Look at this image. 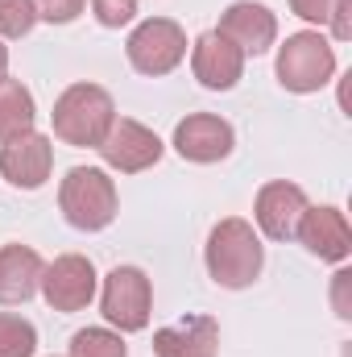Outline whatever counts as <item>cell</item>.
<instances>
[{
    "label": "cell",
    "instance_id": "obj_1",
    "mask_svg": "<svg viewBox=\"0 0 352 357\" xmlns=\"http://www.w3.org/2000/svg\"><path fill=\"white\" fill-rule=\"evenodd\" d=\"M203 262L216 287L224 291H245L262 278L265 270V245L262 233L241 220V216H228L220 220L211 233H207V245H203Z\"/></svg>",
    "mask_w": 352,
    "mask_h": 357
},
{
    "label": "cell",
    "instance_id": "obj_2",
    "mask_svg": "<svg viewBox=\"0 0 352 357\" xmlns=\"http://www.w3.org/2000/svg\"><path fill=\"white\" fill-rule=\"evenodd\" d=\"M54 137L75 150H95L116 121V104L99 84H71L54 100Z\"/></svg>",
    "mask_w": 352,
    "mask_h": 357
},
{
    "label": "cell",
    "instance_id": "obj_3",
    "mask_svg": "<svg viewBox=\"0 0 352 357\" xmlns=\"http://www.w3.org/2000/svg\"><path fill=\"white\" fill-rule=\"evenodd\" d=\"M116 208H120L116 183L108 178V171H99V167H71L67 178L58 183V212L79 233L108 229L116 220Z\"/></svg>",
    "mask_w": 352,
    "mask_h": 357
},
{
    "label": "cell",
    "instance_id": "obj_4",
    "mask_svg": "<svg viewBox=\"0 0 352 357\" xmlns=\"http://www.w3.org/2000/svg\"><path fill=\"white\" fill-rule=\"evenodd\" d=\"M336 79V46L319 29H298L278 46V84L294 96L328 88Z\"/></svg>",
    "mask_w": 352,
    "mask_h": 357
},
{
    "label": "cell",
    "instance_id": "obj_5",
    "mask_svg": "<svg viewBox=\"0 0 352 357\" xmlns=\"http://www.w3.org/2000/svg\"><path fill=\"white\" fill-rule=\"evenodd\" d=\"M99 312L116 333H141L150 328L154 316V282L141 266H116L108 270L99 287Z\"/></svg>",
    "mask_w": 352,
    "mask_h": 357
},
{
    "label": "cell",
    "instance_id": "obj_6",
    "mask_svg": "<svg viewBox=\"0 0 352 357\" xmlns=\"http://www.w3.org/2000/svg\"><path fill=\"white\" fill-rule=\"evenodd\" d=\"M125 54H129V67L137 75H150V79L170 75L186 59V29L170 17H150L129 33Z\"/></svg>",
    "mask_w": 352,
    "mask_h": 357
},
{
    "label": "cell",
    "instance_id": "obj_7",
    "mask_svg": "<svg viewBox=\"0 0 352 357\" xmlns=\"http://www.w3.org/2000/svg\"><path fill=\"white\" fill-rule=\"evenodd\" d=\"M99 150V158L112 167V171H120V175H141V171H150V167H158L162 162V137L154 133V129H145L141 121H133V116H116L112 121V129L104 133V142L95 146Z\"/></svg>",
    "mask_w": 352,
    "mask_h": 357
},
{
    "label": "cell",
    "instance_id": "obj_8",
    "mask_svg": "<svg viewBox=\"0 0 352 357\" xmlns=\"http://www.w3.org/2000/svg\"><path fill=\"white\" fill-rule=\"evenodd\" d=\"M38 291H42V299L54 312L71 316V312L91 307V299L99 291V278H95L91 258H83V254H63V258H54L50 266L42 270V287Z\"/></svg>",
    "mask_w": 352,
    "mask_h": 357
},
{
    "label": "cell",
    "instance_id": "obj_9",
    "mask_svg": "<svg viewBox=\"0 0 352 357\" xmlns=\"http://www.w3.org/2000/svg\"><path fill=\"white\" fill-rule=\"evenodd\" d=\"M178 158L195 162V167H211V162H224L237 146V129L216 116V112H191L186 121L175 125V142Z\"/></svg>",
    "mask_w": 352,
    "mask_h": 357
},
{
    "label": "cell",
    "instance_id": "obj_10",
    "mask_svg": "<svg viewBox=\"0 0 352 357\" xmlns=\"http://www.w3.org/2000/svg\"><path fill=\"white\" fill-rule=\"evenodd\" d=\"M54 171V146L46 133L29 129V133H17L8 142H0V175L8 178L13 187L21 191H38Z\"/></svg>",
    "mask_w": 352,
    "mask_h": 357
},
{
    "label": "cell",
    "instance_id": "obj_11",
    "mask_svg": "<svg viewBox=\"0 0 352 357\" xmlns=\"http://www.w3.org/2000/svg\"><path fill=\"white\" fill-rule=\"evenodd\" d=\"M307 191L298 183H286V178H273L265 183L253 199V220H257V233L269 241H290L303 212H307Z\"/></svg>",
    "mask_w": 352,
    "mask_h": 357
},
{
    "label": "cell",
    "instance_id": "obj_12",
    "mask_svg": "<svg viewBox=\"0 0 352 357\" xmlns=\"http://www.w3.org/2000/svg\"><path fill=\"white\" fill-rule=\"evenodd\" d=\"M191 71L207 91H232L245 75V54L220 29H207L191 42Z\"/></svg>",
    "mask_w": 352,
    "mask_h": 357
},
{
    "label": "cell",
    "instance_id": "obj_13",
    "mask_svg": "<svg viewBox=\"0 0 352 357\" xmlns=\"http://www.w3.org/2000/svg\"><path fill=\"white\" fill-rule=\"evenodd\" d=\"M294 237L303 241V250L319 262H349L352 254V229H349V216L332 204H319V208H307Z\"/></svg>",
    "mask_w": 352,
    "mask_h": 357
},
{
    "label": "cell",
    "instance_id": "obj_14",
    "mask_svg": "<svg viewBox=\"0 0 352 357\" xmlns=\"http://www.w3.org/2000/svg\"><path fill=\"white\" fill-rule=\"evenodd\" d=\"M220 33L249 59V54H265L273 42H278V17L257 4V0H237L224 8L220 17Z\"/></svg>",
    "mask_w": 352,
    "mask_h": 357
},
{
    "label": "cell",
    "instance_id": "obj_15",
    "mask_svg": "<svg viewBox=\"0 0 352 357\" xmlns=\"http://www.w3.org/2000/svg\"><path fill=\"white\" fill-rule=\"evenodd\" d=\"M220 324L211 316H182L154 333V357H216Z\"/></svg>",
    "mask_w": 352,
    "mask_h": 357
},
{
    "label": "cell",
    "instance_id": "obj_16",
    "mask_svg": "<svg viewBox=\"0 0 352 357\" xmlns=\"http://www.w3.org/2000/svg\"><path fill=\"white\" fill-rule=\"evenodd\" d=\"M42 254L33 245H0V303L4 307H17V303H29L42 287Z\"/></svg>",
    "mask_w": 352,
    "mask_h": 357
},
{
    "label": "cell",
    "instance_id": "obj_17",
    "mask_svg": "<svg viewBox=\"0 0 352 357\" xmlns=\"http://www.w3.org/2000/svg\"><path fill=\"white\" fill-rule=\"evenodd\" d=\"M33 121H38L33 91L21 79H0V142H8L17 133H29Z\"/></svg>",
    "mask_w": 352,
    "mask_h": 357
},
{
    "label": "cell",
    "instance_id": "obj_18",
    "mask_svg": "<svg viewBox=\"0 0 352 357\" xmlns=\"http://www.w3.org/2000/svg\"><path fill=\"white\" fill-rule=\"evenodd\" d=\"M67 357H129V345H125V333L116 328H79L71 337Z\"/></svg>",
    "mask_w": 352,
    "mask_h": 357
},
{
    "label": "cell",
    "instance_id": "obj_19",
    "mask_svg": "<svg viewBox=\"0 0 352 357\" xmlns=\"http://www.w3.org/2000/svg\"><path fill=\"white\" fill-rule=\"evenodd\" d=\"M33 354H38V328L17 312H0V357H33Z\"/></svg>",
    "mask_w": 352,
    "mask_h": 357
},
{
    "label": "cell",
    "instance_id": "obj_20",
    "mask_svg": "<svg viewBox=\"0 0 352 357\" xmlns=\"http://www.w3.org/2000/svg\"><path fill=\"white\" fill-rule=\"evenodd\" d=\"M33 25H38L33 0H0V42L25 38Z\"/></svg>",
    "mask_w": 352,
    "mask_h": 357
},
{
    "label": "cell",
    "instance_id": "obj_21",
    "mask_svg": "<svg viewBox=\"0 0 352 357\" xmlns=\"http://www.w3.org/2000/svg\"><path fill=\"white\" fill-rule=\"evenodd\" d=\"M91 13L104 29H120L137 17V0H91Z\"/></svg>",
    "mask_w": 352,
    "mask_h": 357
},
{
    "label": "cell",
    "instance_id": "obj_22",
    "mask_svg": "<svg viewBox=\"0 0 352 357\" xmlns=\"http://www.w3.org/2000/svg\"><path fill=\"white\" fill-rule=\"evenodd\" d=\"M83 8H88V0H33L38 21H50V25H71Z\"/></svg>",
    "mask_w": 352,
    "mask_h": 357
},
{
    "label": "cell",
    "instance_id": "obj_23",
    "mask_svg": "<svg viewBox=\"0 0 352 357\" xmlns=\"http://www.w3.org/2000/svg\"><path fill=\"white\" fill-rule=\"evenodd\" d=\"M340 0H290V13L303 17L307 25H328V17L336 13Z\"/></svg>",
    "mask_w": 352,
    "mask_h": 357
},
{
    "label": "cell",
    "instance_id": "obj_24",
    "mask_svg": "<svg viewBox=\"0 0 352 357\" xmlns=\"http://www.w3.org/2000/svg\"><path fill=\"white\" fill-rule=\"evenodd\" d=\"M328 29H332V42H349L352 38V0L336 4V13L328 17Z\"/></svg>",
    "mask_w": 352,
    "mask_h": 357
},
{
    "label": "cell",
    "instance_id": "obj_25",
    "mask_svg": "<svg viewBox=\"0 0 352 357\" xmlns=\"http://www.w3.org/2000/svg\"><path fill=\"white\" fill-rule=\"evenodd\" d=\"M349 270H336V282H332V303H336V316L340 320H352V303H349Z\"/></svg>",
    "mask_w": 352,
    "mask_h": 357
},
{
    "label": "cell",
    "instance_id": "obj_26",
    "mask_svg": "<svg viewBox=\"0 0 352 357\" xmlns=\"http://www.w3.org/2000/svg\"><path fill=\"white\" fill-rule=\"evenodd\" d=\"M0 79H8V46L0 42Z\"/></svg>",
    "mask_w": 352,
    "mask_h": 357
}]
</instances>
